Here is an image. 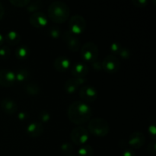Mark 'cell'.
Returning <instances> with one entry per match:
<instances>
[{
	"mask_svg": "<svg viewBox=\"0 0 156 156\" xmlns=\"http://www.w3.org/2000/svg\"><path fill=\"white\" fill-rule=\"evenodd\" d=\"M67 116L70 121L76 125H82L90 121L92 111L89 105L82 101H75L69 105Z\"/></svg>",
	"mask_w": 156,
	"mask_h": 156,
	"instance_id": "1",
	"label": "cell"
},
{
	"mask_svg": "<svg viewBox=\"0 0 156 156\" xmlns=\"http://www.w3.org/2000/svg\"><path fill=\"white\" fill-rule=\"evenodd\" d=\"M47 15L53 22L62 24L69 18L70 9L64 2L54 1L49 5Z\"/></svg>",
	"mask_w": 156,
	"mask_h": 156,
	"instance_id": "2",
	"label": "cell"
},
{
	"mask_svg": "<svg viewBox=\"0 0 156 156\" xmlns=\"http://www.w3.org/2000/svg\"><path fill=\"white\" fill-rule=\"evenodd\" d=\"M88 130L91 134L99 137H104L110 131L109 123L106 120L101 117H96L90 120L88 123Z\"/></svg>",
	"mask_w": 156,
	"mask_h": 156,
	"instance_id": "3",
	"label": "cell"
},
{
	"mask_svg": "<svg viewBox=\"0 0 156 156\" xmlns=\"http://www.w3.org/2000/svg\"><path fill=\"white\" fill-rule=\"evenodd\" d=\"M80 53L84 61L92 63L98 57V47L94 43L86 42L81 48Z\"/></svg>",
	"mask_w": 156,
	"mask_h": 156,
	"instance_id": "4",
	"label": "cell"
},
{
	"mask_svg": "<svg viewBox=\"0 0 156 156\" xmlns=\"http://www.w3.org/2000/svg\"><path fill=\"white\" fill-rule=\"evenodd\" d=\"M86 26L85 18L80 15H74L69 19V30L76 36L83 33L86 29Z\"/></svg>",
	"mask_w": 156,
	"mask_h": 156,
	"instance_id": "5",
	"label": "cell"
},
{
	"mask_svg": "<svg viewBox=\"0 0 156 156\" xmlns=\"http://www.w3.org/2000/svg\"><path fill=\"white\" fill-rule=\"evenodd\" d=\"M72 142L77 146H82L89 140V133L85 128L82 126H77L73 128L70 133Z\"/></svg>",
	"mask_w": 156,
	"mask_h": 156,
	"instance_id": "6",
	"label": "cell"
},
{
	"mask_svg": "<svg viewBox=\"0 0 156 156\" xmlns=\"http://www.w3.org/2000/svg\"><path fill=\"white\" fill-rule=\"evenodd\" d=\"M101 62L102 69L106 73H111V74L117 73L120 68V60L117 56L113 54L107 56Z\"/></svg>",
	"mask_w": 156,
	"mask_h": 156,
	"instance_id": "7",
	"label": "cell"
},
{
	"mask_svg": "<svg viewBox=\"0 0 156 156\" xmlns=\"http://www.w3.org/2000/svg\"><path fill=\"white\" fill-rule=\"evenodd\" d=\"M79 96L85 103L93 102L97 99V89L92 85H84L79 91Z\"/></svg>",
	"mask_w": 156,
	"mask_h": 156,
	"instance_id": "8",
	"label": "cell"
},
{
	"mask_svg": "<svg viewBox=\"0 0 156 156\" xmlns=\"http://www.w3.org/2000/svg\"><path fill=\"white\" fill-rule=\"evenodd\" d=\"M62 38H63L64 41L66 44L68 48L71 51H79L81 47V43L76 35H74L73 34H72L69 30H66V31H65L63 33Z\"/></svg>",
	"mask_w": 156,
	"mask_h": 156,
	"instance_id": "9",
	"label": "cell"
},
{
	"mask_svg": "<svg viewBox=\"0 0 156 156\" xmlns=\"http://www.w3.org/2000/svg\"><path fill=\"white\" fill-rule=\"evenodd\" d=\"M16 82L15 73L7 69H0V86L10 87Z\"/></svg>",
	"mask_w": 156,
	"mask_h": 156,
	"instance_id": "10",
	"label": "cell"
},
{
	"mask_svg": "<svg viewBox=\"0 0 156 156\" xmlns=\"http://www.w3.org/2000/svg\"><path fill=\"white\" fill-rule=\"evenodd\" d=\"M29 22L33 27L36 28H42L47 26L48 19L45 14L38 11L30 15L29 18Z\"/></svg>",
	"mask_w": 156,
	"mask_h": 156,
	"instance_id": "11",
	"label": "cell"
},
{
	"mask_svg": "<svg viewBox=\"0 0 156 156\" xmlns=\"http://www.w3.org/2000/svg\"><path fill=\"white\" fill-rule=\"evenodd\" d=\"M145 141H146V136L144 133L140 131H136L129 136L128 144L133 149H140L144 145Z\"/></svg>",
	"mask_w": 156,
	"mask_h": 156,
	"instance_id": "12",
	"label": "cell"
},
{
	"mask_svg": "<svg viewBox=\"0 0 156 156\" xmlns=\"http://www.w3.org/2000/svg\"><path fill=\"white\" fill-rule=\"evenodd\" d=\"M0 105H1L2 110L9 115H12L18 111V105L15 101L12 100L10 98H5L2 99Z\"/></svg>",
	"mask_w": 156,
	"mask_h": 156,
	"instance_id": "13",
	"label": "cell"
},
{
	"mask_svg": "<svg viewBox=\"0 0 156 156\" xmlns=\"http://www.w3.org/2000/svg\"><path fill=\"white\" fill-rule=\"evenodd\" d=\"M44 130V126L41 122L38 121L30 122L26 128V132L28 134V136L34 137V138L42 135Z\"/></svg>",
	"mask_w": 156,
	"mask_h": 156,
	"instance_id": "14",
	"label": "cell"
},
{
	"mask_svg": "<svg viewBox=\"0 0 156 156\" xmlns=\"http://www.w3.org/2000/svg\"><path fill=\"white\" fill-rule=\"evenodd\" d=\"M89 73V67L84 62H77L71 68V73L75 78L85 77Z\"/></svg>",
	"mask_w": 156,
	"mask_h": 156,
	"instance_id": "15",
	"label": "cell"
},
{
	"mask_svg": "<svg viewBox=\"0 0 156 156\" xmlns=\"http://www.w3.org/2000/svg\"><path fill=\"white\" fill-rule=\"evenodd\" d=\"M54 68L59 73H64L71 67V60L68 57L60 56L56 58L53 62Z\"/></svg>",
	"mask_w": 156,
	"mask_h": 156,
	"instance_id": "16",
	"label": "cell"
},
{
	"mask_svg": "<svg viewBox=\"0 0 156 156\" xmlns=\"http://www.w3.org/2000/svg\"><path fill=\"white\" fill-rule=\"evenodd\" d=\"M5 41L8 43L9 44L12 46H15L20 43L21 40V37L20 34L16 30H9L5 36L4 37Z\"/></svg>",
	"mask_w": 156,
	"mask_h": 156,
	"instance_id": "17",
	"label": "cell"
},
{
	"mask_svg": "<svg viewBox=\"0 0 156 156\" xmlns=\"http://www.w3.org/2000/svg\"><path fill=\"white\" fill-rule=\"evenodd\" d=\"M15 56L18 58L20 60H24L27 58H28L29 55H30V50L27 46L22 45L21 47H18L15 50Z\"/></svg>",
	"mask_w": 156,
	"mask_h": 156,
	"instance_id": "18",
	"label": "cell"
},
{
	"mask_svg": "<svg viewBox=\"0 0 156 156\" xmlns=\"http://www.w3.org/2000/svg\"><path fill=\"white\" fill-rule=\"evenodd\" d=\"M79 85L76 82L75 79H69L66 81L64 84V89L68 94H73L76 92L79 88Z\"/></svg>",
	"mask_w": 156,
	"mask_h": 156,
	"instance_id": "19",
	"label": "cell"
},
{
	"mask_svg": "<svg viewBox=\"0 0 156 156\" xmlns=\"http://www.w3.org/2000/svg\"><path fill=\"white\" fill-rule=\"evenodd\" d=\"M24 91L30 95H37L41 92V88L37 84L28 83L24 86Z\"/></svg>",
	"mask_w": 156,
	"mask_h": 156,
	"instance_id": "20",
	"label": "cell"
},
{
	"mask_svg": "<svg viewBox=\"0 0 156 156\" xmlns=\"http://www.w3.org/2000/svg\"><path fill=\"white\" fill-rule=\"evenodd\" d=\"M29 77H30V73L28 70L26 69H20L15 73V78H16L17 82H25L28 79Z\"/></svg>",
	"mask_w": 156,
	"mask_h": 156,
	"instance_id": "21",
	"label": "cell"
},
{
	"mask_svg": "<svg viewBox=\"0 0 156 156\" xmlns=\"http://www.w3.org/2000/svg\"><path fill=\"white\" fill-rule=\"evenodd\" d=\"M43 2L41 0H36V1H30L28 5L26 7L27 12L29 13H34V12H38L40 9L42 7Z\"/></svg>",
	"mask_w": 156,
	"mask_h": 156,
	"instance_id": "22",
	"label": "cell"
},
{
	"mask_svg": "<svg viewBox=\"0 0 156 156\" xmlns=\"http://www.w3.org/2000/svg\"><path fill=\"white\" fill-rule=\"evenodd\" d=\"M94 150L89 145H83L78 150V156H93Z\"/></svg>",
	"mask_w": 156,
	"mask_h": 156,
	"instance_id": "23",
	"label": "cell"
},
{
	"mask_svg": "<svg viewBox=\"0 0 156 156\" xmlns=\"http://www.w3.org/2000/svg\"><path fill=\"white\" fill-rule=\"evenodd\" d=\"M74 150V146L69 143H64L60 146V151L64 155H71Z\"/></svg>",
	"mask_w": 156,
	"mask_h": 156,
	"instance_id": "24",
	"label": "cell"
},
{
	"mask_svg": "<svg viewBox=\"0 0 156 156\" xmlns=\"http://www.w3.org/2000/svg\"><path fill=\"white\" fill-rule=\"evenodd\" d=\"M48 34L52 38L57 39L60 37V29L57 26H52L49 28Z\"/></svg>",
	"mask_w": 156,
	"mask_h": 156,
	"instance_id": "25",
	"label": "cell"
},
{
	"mask_svg": "<svg viewBox=\"0 0 156 156\" xmlns=\"http://www.w3.org/2000/svg\"><path fill=\"white\" fill-rule=\"evenodd\" d=\"M9 2L15 7H27L29 3L30 2V0H10Z\"/></svg>",
	"mask_w": 156,
	"mask_h": 156,
	"instance_id": "26",
	"label": "cell"
},
{
	"mask_svg": "<svg viewBox=\"0 0 156 156\" xmlns=\"http://www.w3.org/2000/svg\"><path fill=\"white\" fill-rule=\"evenodd\" d=\"M39 120L41 123H47L50 120V114L48 111H41L40 112L39 116H38Z\"/></svg>",
	"mask_w": 156,
	"mask_h": 156,
	"instance_id": "27",
	"label": "cell"
},
{
	"mask_svg": "<svg viewBox=\"0 0 156 156\" xmlns=\"http://www.w3.org/2000/svg\"><path fill=\"white\" fill-rule=\"evenodd\" d=\"M11 54V50L8 46H2L0 47V57L2 59H6Z\"/></svg>",
	"mask_w": 156,
	"mask_h": 156,
	"instance_id": "28",
	"label": "cell"
},
{
	"mask_svg": "<svg viewBox=\"0 0 156 156\" xmlns=\"http://www.w3.org/2000/svg\"><path fill=\"white\" fill-rule=\"evenodd\" d=\"M121 48H122V46L119 42L112 43L111 47H110L111 53H114V54H119Z\"/></svg>",
	"mask_w": 156,
	"mask_h": 156,
	"instance_id": "29",
	"label": "cell"
},
{
	"mask_svg": "<svg viewBox=\"0 0 156 156\" xmlns=\"http://www.w3.org/2000/svg\"><path fill=\"white\" fill-rule=\"evenodd\" d=\"M120 57H122L123 59H129L131 56V53H130V50H129L128 48H124V47H122L121 50H120Z\"/></svg>",
	"mask_w": 156,
	"mask_h": 156,
	"instance_id": "30",
	"label": "cell"
},
{
	"mask_svg": "<svg viewBox=\"0 0 156 156\" xmlns=\"http://www.w3.org/2000/svg\"><path fill=\"white\" fill-rule=\"evenodd\" d=\"M147 150H148V152H149L150 154H152V155H155V152H156V142L155 141V140H153L152 143H149V146H148Z\"/></svg>",
	"mask_w": 156,
	"mask_h": 156,
	"instance_id": "31",
	"label": "cell"
},
{
	"mask_svg": "<svg viewBox=\"0 0 156 156\" xmlns=\"http://www.w3.org/2000/svg\"><path fill=\"white\" fill-rule=\"evenodd\" d=\"M132 3L136 7H145L147 5V0H132Z\"/></svg>",
	"mask_w": 156,
	"mask_h": 156,
	"instance_id": "32",
	"label": "cell"
},
{
	"mask_svg": "<svg viewBox=\"0 0 156 156\" xmlns=\"http://www.w3.org/2000/svg\"><path fill=\"white\" fill-rule=\"evenodd\" d=\"M149 135H150L151 136H152V138L153 139V140H155V139L156 138V127L155 125L154 124V123L149 125Z\"/></svg>",
	"mask_w": 156,
	"mask_h": 156,
	"instance_id": "33",
	"label": "cell"
},
{
	"mask_svg": "<svg viewBox=\"0 0 156 156\" xmlns=\"http://www.w3.org/2000/svg\"><path fill=\"white\" fill-rule=\"evenodd\" d=\"M91 64H92L93 69H94V70H96V71H99V70H101L102 69L101 61L98 60L97 59V60L94 61V62H93Z\"/></svg>",
	"mask_w": 156,
	"mask_h": 156,
	"instance_id": "34",
	"label": "cell"
},
{
	"mask_svg": "<svg viewBox=\"0 0 156 156\" xmlns=\"http://www.w3.org/2000/svg\"><path fill=\"white\" fill-rule=\"evenodd\" d=\"M29 117V115L26 112H24V111H21V112L18 113V120H26Z\"/></svg>",
	"mask_w": 156,
	"mask_h": 156,
	"instance_id": "35",
	"label": "cell"
},
{
	"mask_svg": "<svg viewBox=\"0 0 156 156\" xmlns=\"http://www.w3.org/2000/svg\"><path fill=\"white\" fill-rule=\"evenodd\" d=\"M122 156H136L135 152L133 150L130 149H126L123 150V153H122Z\"/></svg>",
	"mask_w": 156,
	"mask_h": 156,
	"instance_id": "36",
	"label": "cell"
},
{
	"mask_svg": "<svg viewBox=\"0 0 156 156\" xmlns=\"http://www.w3.org/2000/svg\"><path fill=\"white\" fill-rule=\"evenodd\" d=\"M75 80H76V82H77V84L79 85V86H80V85H84V84H85L87 82V79L85 77L75 78Z\"/></svg>",
	"mask_w": 156,
	"mask_h": 156,
	"instance_id": "37",
	"label": "cell"
},
{
	"mask_svg": "<svg viewBox=\"0 0 156 156\" xmlns=\"http://www.w3.org/2000/svg\"><path fill=\"white\" fill-rule=\"evenodd\" d=\"M5 15V8L3 6V5L2 4V2H0V21L3 18Z\"/></svg>",
	"mask_w": 156,
	"mask_h": 156,
	"instance_id": "38",
	"label": "cell"
},
{
	"mask_svg": "<svg viewBox=\"0 0 156 156\" xmlns=\"http://www.w3.org/2000/svg\"><path fill=\"white\" fill-rule=\"evenodd\" d=\"M5 41V38H4V36H3L2 34L1 33H0V47L2 46L3 43H4Z\"/></svg>",
	"mask_w": 156,
	"mask_h": 156,
	"instance_id": "39",
	"label": "cell"
},
{
	"mask_svg": "<svg viewBox=\"0 0 156 156\" xmlns=\"http://www.w3.org/2000/svg\"><path fill=\"white\" fill-rule=\"evenodd\" d=\"M64 156H74V155H64Z\"/></svg>",
	"mask_w": 156,
	"mask_h": 156,
	"instance_id": "40",
	"label": "cell"
}]
</instances>
